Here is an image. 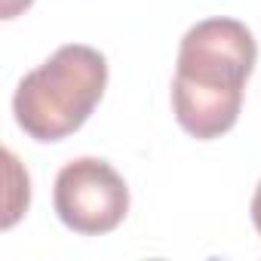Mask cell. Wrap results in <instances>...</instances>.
<instances>
[{
    "mask_svg": "<svg viewBox=\"0 0 261 261\" xmlns=\"http://www.w3.org/2000/svg\"><path fill=\"white\" fill-rule=\"evenodd\" d=\"M255 62L258 43L243 22L218 16L188 28L172 77V114L188 136L209 142L237 126Z\"/></svg>",
    "mask_w": 261,
    "mask_h": 261,
    "instance_id": "1",
    "label": "cell"
},
{
    "mask_svg": "<svg viewBox=\"0 0 261 261\" xmlns=\"http://www.w3.org/2000/svg\"><path fill=\"white\" fill-rule=\"evenodd\" d=\"M252 224H255V230H258V237H261V181H258L255 197H252Z\"/></svg>",
    "mask_w": 261,
    "mask_h": 261,
    "instance_id": "6",
    "label": "cell"
},
{
    "mask_svg": "<svg viewBox=\"0 0 261 261\" xmlns=\"http://www.w3.org/2000/svg\"><path fill=\"white\" fill-rule=\"evenodd\" d=\"M34 4V0H0V19H16L19 13H25L28 7Z\"/></svg>",
    "mask_w": 261,
    "mask_h": 261,
    "instance_id": "5",
    "label": "cell"
},
{
    "mask_svg": "<svg viewBox=\"0 0 261 261\" xmlns=\"http://www.w3.org/2000/svg\"><path fill=\"white\" fill-rule=\"evenodd\" d=\"M105 86L108 59L86 43H65L19 80L13 95L16 123L34 142H62L89 120Z\"/></svg>",
    "mask_w": 261,
    "mask_h": 261,
    "instance_id": "2",
    "label": "cell"
},
{
    "mask_svg": "<svg viewBox=\"0 0 261 261\" xmlns=\"http://www.w3.org/2000/svg\"><path fill=\"white\" fill-rule=\"evenodd\" d=\"M53 206L68 230L101 237L123 224L129 212V188L108 160L77 157L59 169Z\"/></svg>",
    "mask_w": 261,
    "mask_h": 261,
    "instance_id": "3",
    "label": "cell"
},
{
    "mask_svg": "<svg viewBox=\"0 0 261 261\" xmlns=\"http://www.w3.org/2000/svg\"><path fill=\"white\" fill-rule=\"evenodd\" d=\"M4 160H7V172H10V200H7V215H4V227L10 230L22 212L28 209L31 203V181H28V172H22L19 160L13 151H4Z\"/></svg>",
    "mask_w": 261,
    "mask_h": 261,
    "instance_id": "4",
    "label": "cell"
}]
</instances>
